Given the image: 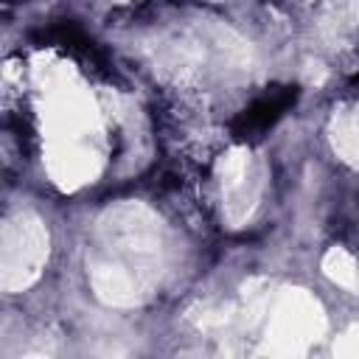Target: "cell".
Wrapping results in <instances>:
<instances>
[{"label": "cell", "instance_id": "1", "mask_svg": "<svg viewBox=\"0 0 359 359\" xmlns=\"http://www.w3.org/2000/svg\"><path fill=\"white\" fill-rule=\"evenodd\" d=\"M294 98H297L294 87H269L244 112H238V118L233 121V137H238V140L261 137L294 104Z\"/></svg>", "mask_w": 359, "mask_h": 359}, {"label": "cell", "instance_id": "2", "mask_svg": "<svg viewBox=\"0 0 359 359\" xmlns=\"http://www.w3.org/2000/svg\"><path fill=\"white\" fill-rule=\"evenodd\" d=\"M39 39L48 42V45L65 48L67 53L79 56L81 62H87V65H93V67H101V56H98L95 45H93V42H90L73 22H56V25H50L48 31H42Z\"/></svg>", "mask_w": 359, "mask_h": 359}]
</instances>
